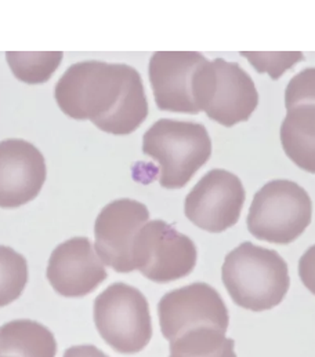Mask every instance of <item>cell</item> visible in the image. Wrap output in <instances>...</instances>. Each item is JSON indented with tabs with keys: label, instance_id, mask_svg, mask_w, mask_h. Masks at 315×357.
<instances>
[{
	"label": "cell",
	"instance_id": "cell-3",
	"mask_svg": "<svg viewBox=\"0 0 315 357\" xmlns=\"http://www.w3.org/2000/svg\"><path fill=\"white\" fill-rule=\"evenodd\" d=\"M142 152L159 165V183L182 189L212 155V139L200 123L161 119L142 137Z\"/></svg>",
	"mask_w": 315,
	"mask_h": 357
},
{
	"label": "cell",
	"instance_id": "cell-17",
	"mask_svg": "<svg viewBox=\"0 0 315 357\" xmlns=\"http://www.w3.org/2000/svg\"><path fill=\"white\" fill-rule=\"evenodd\" d=\"M63 52H8L7 63L13 75L28 84L46 83L63 61Z\"/></svg>",
	"mask_w": 315,
	"mask_h": 357
},
{
	"label": "cell",
	"instance_id": "cell-16",
	"mask_svg": "<svg viewBox=\"0 0 315 357\" xmlns=\"http://www.w3.org/2000/svg\"><path fill=\"white\" fill-rule=\"evenodd\" d=\"M169 357H237L235 341L214 328H195L170 342Z\"/></svg>",
	"mask_w": 315,
	"mask_h": 357
},
{
	"label": "cell",
	"instance_id": "cell-4",
	"mask_svg": "<svg viewBox=\"0 0 315 357\" xmlns=\"http://www.w3.org/2000/svg\"><path fill=\"white\" fill-rule=\"evenodd\" d=\"M313 218V202L295 181L272 179L256 192L247 218L258 240L291 244L305 234Z\"/></svg>",
	"mask_w": 315,
	"mask_h": 357
},
{
	"label": "cell",
	"instance_id": "cell-22",
	"mask_svg": "<svg viewBox=\"0 0 315 357\" xmlns=\"http://www.w3.org/2000/svg\"><path fill=\"white\" fill-rule=\"evenodd\" d=\"M63 357H110L94 345H79L71 347L65 351Z\"/></svg>",
	"mask_w": 315,
	"mask_h": 357
},
{
	"label": "cell",
	"instance_id": "cell-9",
	"mask_svg": "<svg viewBox=\"0 0 315 357\" xmlns=\"http://www.w3.org/2000/svg\"><path fill=\"white\" fill-rule=\"evenodd\" d=\"M245 199L247 192L241 179L227 170L214 169L191 189L184 202V213L198 228L221 234L240 221Z\"/></svg>",
	"mask_w": 315,
	"mask_h": 357
},
{
	"label": "cell",
	"instance_id": "cell-15",
	"mask_svg": "<svg viewBox=\"0 0 315 357\" xmlns=\"http://www.w3.org/2000/svg\"><path fill=\"white\" fill-rule=\"evenodd\" d=\"M57 341L43 324L20 319L0 327V357H56Z\"/></svg>",
	"mask_w": 315,
	"mask_h": 357
},
{
	"label": "cell",
	"instance_id": "cell-21",
	"mask_svg": "<svg viewBox=\"0 0 315 357\" xmlns=\"http://www.w3.org/2000/svg\"><path fill=\"white\" fill-rule=\"evenodd\" d=\"M299 276L305 287L315 296V244L302 255L299 261Z\"/></svg>",
	"mask_w": 315,
	"mask_h": 357
},
{
	"label": "cell",
	"instance_id": "cell-10",
	"mask_svg": "<svg viewBox=\"0 0 315 357\" xmlns=\"http://www.w3.org/2000/svg\"><path fill=\"white\" fill-rule=\"evenodd\" d=\"M207 59L198 52H156L149 60L148 76L161 111L198 115L196 83Z\"/></svg>",
	"mask_w": 315,
	"mask_h": 357
},
{
	"label": "cell",
	"instance_id": "cell-11",
	"mask_svg": "<svg viewBox=\"0 0 315 357\" xmlns=\"http://www.w3.org/2000/svg\"><path fill=\"white\" fill-rule=\"evenodd\" d=\"M148 220L149 211L141 202L124 197L108 203L94 224V248L100 259L118 273L135 271L133 243Z\"/></svg>",
	"mask_w": 315,
	"mask_h": 357
},
{
	"label": "cell",
	"instance_id": "cell-6",
	"mask_svg": "<svg viewBox=\"0 0 315 357\" xmlns=\"http://www.w3.org/2000/svg\"><path fill=\"white\" fill-rule=\"evenodd\" d=\"M198 107L209 119L233 127L252 116L258 93L252 77L237 62L209 61L198 84Z\"/></svg>",
	"mask_w": 315,
	"mask_h": 357
},
{
	"label": "cell",
	"instance_id": "cell-2",
	"mask_svg": "<svg viewBox=\"0 0 315 357\" xmlns=\"http://www.w3.org/2000/svg\"><path fill=\"white\" fill-rule=\"evenodd\" d=\"M221 280L231 299L241 307L264 312L278 306L289 291L286 261L275 251L244 241L227 254Z\"/></svg>",
	"mask_w": 315,
	"mask_h": 357
},
{
	"label": "cell",
	"instance_id": "cell-19",
	"mask_svg": "<svg viewBox=\"0 0 315 357\" xmlns=\"http://www.w3.org/2000/svg\"><path fill=\"white\" fill-rule=\"evenodd\" d=\"M252 62L258 73L268 72L272 79H278L295 63L303 61L302 53H241Z\"/></svg>",
	"mask_w": 315,
	"mask_h": 357
},
{
	"label": "cell",
	"instance_id": "cell-5",
	"mask_svg": "<svg viewBox=\"0 0 315 357\" xmlns=\"http://www.w3.org/2000/svg\"><path fill=\"white\" fill-rule=\"evenodd\" d=\"M94 324L118 354L134 355L152 338V319L145 296L126 283H114L94 299Z\"/></svg>",
	"mask_w": 315,
	"mask_h": 357
},
{
	"label": "cell",
	"instance_id": "cell-20",
	"mask_svg": "<svg viewBox=\"0 0 315 357\" xmlns=\"http://www.w3.org/2000/svg\"><path fill=\"white\" fill-rule=\"evenodd\" d=\"M299 102H315V68L295 75L285 90V108Z\"/></svg>",
	"mask_w": 315,
	"mask_h": 357
},
{
	"label": "cell",
	"instance_id": "cell-12",
	"mask_svg": "<svg viewBox=\"0 0 315 357\" xmlns=\"http://www.w3.org/2000/svg\"><path fill=\"white\" fill-rule=\"evenodd\" d=\"M47 176L42 152L20 138L0 141V207L17 208L32 202Z\"/></svg>",
	"mask_w": 315,
	"mask_h": 357
},
{
	"label": "cell",
	"instance_id": "cell-14",
	"mask_svg": "<svg viewBox=\"0 0 315 357\" xmlns=\"http://www.w3.org/2000/svg\"><path fill=\"white\" fill-rule=\"evenodd\" d=\"M281 144L286 156L299 169L315 174V102L286 107Z\"/></svg>",
	"mask_w": 315,
	"mask_h": 357
},
{
	"label": "cell",
	"instance_id": "cell-8",
	"mask_svg": "<svg viewBox=\"0 0 315 357\" xmlns=\"http://www.w3.org/2000/svg\"><path fill=\"white\" fill-rule=\"evenodd\" d=\"M158 316L162 335L169 342L202 327L226 333L230 324L228 309L220 293L200 282L165 294L158 303Z\"/></svg>",
	"mask_w": 315,
	"mask_h": 357
},
{
	"label": "cell",
	"instance_id": "cell-7",
	"mask_svg": "<svg viewBox=\"0 0 315 357\" xmlns=\"http://www.w3.org/2000/svg\"><path fill=\"white\" fill-rule=\"evenodd\" d=\"M135 271L154 283H172L187 278L198 259L195 243L173 225L154 220L147 222L133 243Z\"/></svg>",
	"mask_w": 315,
	"mask_h": 357
},
{
	"label": "cell",
	"instance_id": "cell-1",
	"mask_svg": "<svg viewBox=\"0 0 315 357\" xmlns=\"http://www.w3.org/2000/svg\"><path fill=\"white\" fill-rule=\"evenodd\" d=\"M64 114L90 120L114 135L134 132L148 116V100L137 69L126 63L87 60L71 65L54 89Z\"/></svg>",
	"mask_w": 315,
	"mask_h": 357
},
{
	"label": "cell",
	"instance_id": "cell-13",
	"mask_svg": "<svg viewBox=\"0 0 315 357\" xmlns=\"http://www.w3.org/2000/svg\"><path fill=\"white\" fill-rule=\"evenodd\" d=\"M46 276L60 296L82 298L103 284L108 273L90 238H72L54 248Z\"/></svg>",
	"mask_w": 315,
	"mask_h": 357
},
{
	"label": "cell",
	"instance_id": "cell-18",
	"mask_svg": "<svg viewBox=\"0 0 315 357\" xmlns=\"http://www.w3.org/2000/svg\"><path fill=\"white\" fill-rule=\"evenodd\" d=\"M28 283V262L24 255L0 245V307L17 301Z\"/></svg>",
	"mask_w": 315,
	"mask_h": 357
}]
</instances>
